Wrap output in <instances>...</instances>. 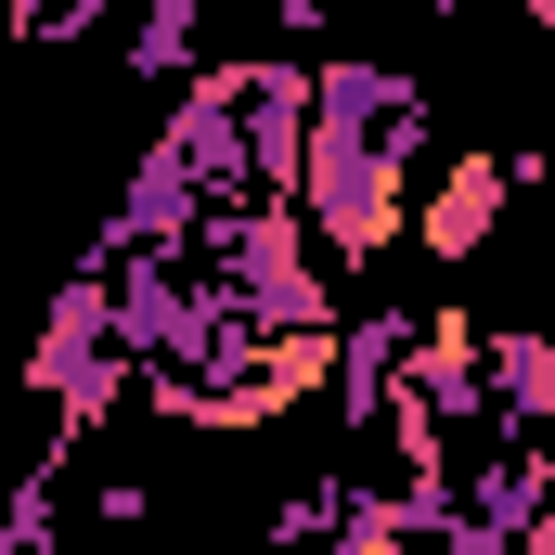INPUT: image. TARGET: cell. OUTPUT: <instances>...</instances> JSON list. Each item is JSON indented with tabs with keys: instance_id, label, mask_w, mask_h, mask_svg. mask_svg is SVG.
Instances as JSON below:
<instances>
[{
	"instance_id": "6da1fadb",
	"label": "cell",
	"mask_w": 555,
	"mask_h": 555,
	"mask_svg": "<svg viewBox=\"0 0 555 555\" xmlns=\"http://www.w3.org/2000/svg\"><path fill=\"white\" fill-rule=\"evenodd\" d=\"M414 181H426V91L401 65H362V52L310 65V91H297V181H284V207H310V259L362 272L375 246H401Z\"/></svg>"
}]
</instances>
